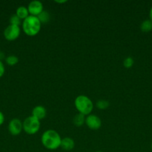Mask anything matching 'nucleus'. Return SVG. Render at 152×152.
<instances>
[{
	"instance_id": "nucleus-1",
	"label": "nucleus",
	"mask_w": 152,
	"mask_h": 152,
	"mask_svg": "<svg viewBox=\"0 0 152 152\" xmlns=\"http://www.w3.org/2000/svg\"><path fill=\"white\" fill-rule=\"evenodd\" d=\"M61 135L55 130L49 129L43 132L41 137V142L48 150H56L61 147Z\"/></svg>"
},
{
	"instance_id": "nucleus-2",
	"label": "nucleus",
	"mask_w": 152,
	"mask_h": 152,
	"mask_svg": "<svg viewBox=\"0 0 152 152\" xmlns=\"http://www.w3.org/2000/svg\"><path fill=\"white\" fill-rule=\"evenodd\" d=\"M42 24L37 16H29L22 21V27L23 32L29 37H34L40 33Z\"/></svg>"
},
{
	"instance_id": "nucleus-3",
	"label": "nucleus",
	"mask_w": 152,
	"mask_h": 152,
	"mask_svg": "<svg viewBox=\"0 0 152 152\" xmlns=\"http://www.w3.org/2000/svg\"><path fill=\"white\" fill-rule=\"evenodd\" d=\"M75 107L79 114L84 116L91 114L94 108V105L90 98L86 95H79L75 99Z\"/></svg>"
},
{
	"instance_id": "nucleus-4",
	"label": "nucleus",
	"mask_w": 152,
	"mask_h": 152,
	"mask_svg": "<svg viewBox=\"0 0 152 152\" xmlns=\"http://www.w3.org/2000/svg\"><path fill=\"white\" fill-rule=\"evenodd\" d=\"M22 127L27 134H35L40 129V121L31 115L26 117L22 122Z\"/></svg>"
},
{
	"instance_id": "nucleus-5",
	"label": "nucleus",
	"mask_w": 152,
	"mask_h": 152,
	"mask_svg": "<svg viewBox=\"0 0 152 152\" xmlns=\"http://www.w3.org/2000/svg\"><path fill=\"white\" fill-rule=\"evenodd\" d=\"M21 29L19 26H16V25H9L7 28L4 29V37L7 41H14L16 39L19 38L20 36Z\"/></svg>"
},
{
	"instance_id": "nucleus-6",
	"label": "nucleus",
	"mask_w": 152,
	"mask_h": 152,
	"mask_svg": "<svg viewBox=\"0 0 152 152\" xmlns=\"http://www.w3.org/2000/svg\"><path fill=\"white\" fill-rule=\"evenodd\" d=\"M9 133L13 136H17L23 130L22 122L18 118H13L9 122L7 126Z\"/></svg>"
},
{
	"instance_id": "nucleus-7",
	"label": "nucleus",
	"mask_w": 152,
	"mask_h": 152,
	"mask_svg": "<svg viewBox=\"0 0 152 152\" xmlns=\"http://www.w3.org/2000/svg\"><path fill=\"white\" fill-rule=\"evenodd\" d=\"M101 120L99 117L94 114L86 116L85 125L91 130L96 131L101 127Z\"/></svg>"
},
{
	"instance_id": "nucleus-8",
	"label": "nucleus",
	"mask_w": 152,
	"mask_h": 152,
	"mask_svg": "<svg viewBox=\"0 0 152 152\" xmlns=\"http://www.w3.org/2000/svg\"><path fill=\"white\" fill-rule=\"evenodd\" d=\"M27 7H28L30 16H37L44 10L43 3L37 0H34V1H31Z\"/></svg>"
},
{
	"instance_id": "nucleus-9",
	"label": "nucleus",
	"mask_w": 152,
	"mask_h": 152,
	"mask_svg": "<svg viewBox=\"0 0 152 152\" xmlns=\"http://www.w3.org/2000/svg\"><path fill=\"white\" fill-rule=\"evenodd\" d=\"M46 115H47V111L43 105H37L33 108L31 111V116L37 118L40 121L43 120L46 117Z\"/></svg>"
},
{
	"instance_id": "nucleus-10",
	"label": "nucleus",
	"mask_w": 152,
	"mask_h": 152,
	"mask_svg": "<svg viewBox=\"0 0 152 152\" xmlns=\"http://www.w3.org/2000/svg\"><path fill=\"white\" fill-rule=\"evenodd\" d=\"M75 146V142L74 140L70 137H64L61 140V148L66 151H72Z\"/></svg>"
},
{
	"instance_id": "nucleus-11",
	"label": "nucleus",
	"mask_w": 152,
	"mask_h": 152,
	"mask_svg": "<svg viewBox=\"0 0 152 152\" xmlns=\"http://www.w3.org/2000/svg\"><path fill=\"white\" fill-rule=\"evenodd\" d=\"M15 14H16L22 21L25 20L27 17H28V16H30L28 7H25V6H19V7H17Z\"/></svg>"
},
{
	"instance_id": "nucleus-12",
	"label": "nucleus",
	"mask_w": 152,
	"mask_h": 152,
	"mask_svg": "<svg viewBox=\"0 0 152 152\" xmlns=\"http://www.w3.org/2000/svg\"><path fill=\"white\" fill-rule=\"evenodd\" d=\"M85 120H86V116L78 113L73 118V123L77 127H80L83 124H85Z\"/></svg>"
},
{
	"instance_id": "nucleus-13",
	"label": "nucleus",
	"mask_w": 152,
	"mask_h": 152,
	"mask_svg": "<svg viewBox=\"0 0 152 152\" xmlns=\"http://www.w3.org/2000/svg\"><path fill=\"white\" fill-rule=\"evenodd\" d=\"M140 29L142 32L148 33L152 31V21L151 19H145L140 25Z\"/></svg>"
},
{
	"instance_id": "nucleus-14",
	"label": "nucleus",
	"mask_w": 152,
	"mask_h": 152,
	"mask_svg": "<svg viewBox=\"0 0 152 152\" xmlns=\"http://www.w3.org/2000/svg\"><path fill=\"white\" fill-rule=\"evenodd\" d=\"M37 18L41 22V24H46L48 23L50 20V14L46 10H43L39 16H37Z\"/></svg>"
},
{
	"instance_id": "nucleus-15",
	"label": "nucleus",
	"mask_w": 152,
	"mask_h": 152,
	"mask_svg": "<svg viewBox=\"0 0 152 152\" xmlns=\"http://www.w3.org/2000/svg\"><path fill=\"white\" fill-rule=\"evenodd\" d=\"M5 62L9 66H14L19 62V58L14 55H10L5 59Z\"/></svg>"
},
{
	"instance_id": "nucleus-16",
	"label": "nucleus",
	"mask_w": 152,
	"mask_h": 152,
	"mask_svg": "<svg viewBox=\"0 0 152 152\" xmlns=\"http://www.w3.org/2000/svg\"><path fill=\"white\" fill-rule=\"evenodd\" d=\"M110 105V102L106 99H99L96 102V107L100 110H105Z\"/></svg>"
},
{
	"instance_id": "nucleus-17",
	"label": "nucleus",
	"mask_w": 152,
	"mask_h": 152,
	"mask_svg": "<svg viewBox=\"0 0 152 152\" xmlns=\"http://www.w3.org/2000/svg\"><path fill=\"white\" fill-rule=\"evenodd\" d=\"M10 25H16V26H19L22 25V21L16 16V14H13L10 17Z\"/></svg>"
},
{
	"instance_id": "nucleus-18",
	"label": "nucleus",
	"mask_w": 152,
	"mask_h": 152,
	"mask_svg": "<svg viewBox=\"0 0 152 152\" xmlns=\"http://www.w3.org/2000/svg\"><path fill=\"white\" fill-rule=\"evenodd\" d=\"M134 64V60L131 56H128L125 59L123 62V65L125 68H132Z\"/></svg>"
},
{
	"instance_id": "nucleus-19",
	"label": "nucleus",
	"mask_w": 152,
	"mask_h": 152,
	"mask_svg": "<svg viewBox=\"0 0 152 152\" xmlns=\"http://www.w3.org/2000/svg\"><path fill=\"white\" fill-rule=\"evenodd\" d=\"M4 72H5V67H4V63L0 60V78L4 76Z\"/></svg>"
},
{
	"instance_id": "nucleus-20",
	"label": "nucleus",
	"mask_w": 152,
	"mask_h": 152,
	"mask_svg": "<svg viewBox=\"0 0 152 152\" xmlns=\"http://www.w3.org/2000/svg\"><path fill=\"white\" fill-rule=\"evenodd\" d=\"M4 123V114L0 111V126H2Z\"/></svg>"
},
{
	"instance_id": "nucleus-21",
	"label": "nucleus",
	"mask_w": 152,
	"mask_h": 152,
	"mask_svg": "<svg viewBox=\"0 0 152 152\" xmlns=\"http://www.w3.org/2000/svg\"><path fill=\"white\" fill-rule=\"evenodd\" d=\"M149 16H150V19L152 21V7L150 10V13H149Z\"/></svg>"
},
{
	"instance_id": "nucleus-22",
	"label": "nucleus",
	"mask_w": 152,
	"mask_h": 152,
	"mask_svg": "<svg viewBox=\"0 0 152 152\" xmlns=\"http://www.w3.org/2000/svg\"><path fill=\"white\" fill-rule=\"evenodd\" d=\"M57 3H65L66 2V1H56Z\"/></svg>"
},
{
	"instance_id": "nucleus-23",
	"label": "nucleus",
	"mask_w": 152,
	"mask_h": 152,
	"mask_svg": "<svg viewBox=\"0 0 152 152\" xmlns=\"http://www.w3.org/2000/svg\"><path fill=\"white\" fill-rule=\"evenodd\" d=\"M151 149H152V142H151Z\"/></svg>"
},
{
	"instance_id": "nucleus-24",
	"label": "nucleus",
	"mask_w": 152,
	"mask_h": 152,
	"mask_svg": "<svg viewBox=\"0 0 152 152\" xmlns=\"http://www.w3.org/2000/svg\"><path fill=\"white\" fill-rule=\"evenodd\" d=\"M95 152H102V151H95Z\"/></svg>"
}]
</instances>
